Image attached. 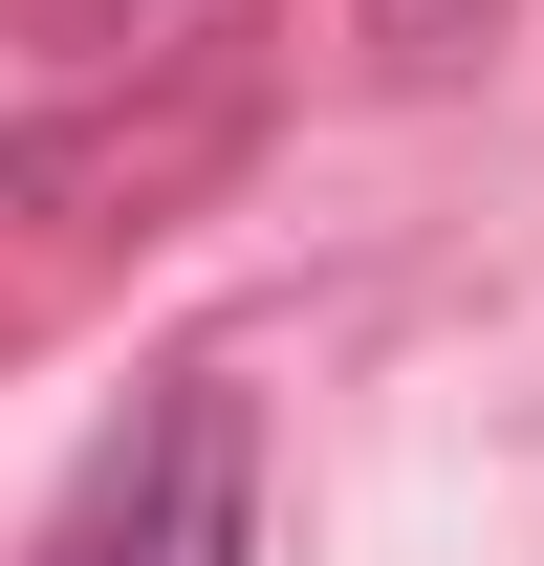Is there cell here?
Instances as JSON below:
<instances>
[{
	"label": "cell",
	"instance_id": "1",
	"mask_svg": "<svg viewBox=\"0 0 544 566\" xmlns=\"http://www.w3.org/2000/svg\"><path fill=\"white\" fill-rule=\"evenodd\" d=\"M22 566H262V392H240V370H175L66 480V523Z\"/></svg>",
	"mask_w": 544,
	"mask_h": 566
},
{
	"label": "cell",
	"instance_id": "2",
	"mask_svg": "<svg viewBox=\"0 0 544 566\" xmlns=\"http://www.w3.org/2000/svg\"><path fill=\"white\" fill-rule=\"evenodd\" d=\"M479 44H501V0H370V66H414V87H458Z\"/></svg>",
	"mask_w": 544,
	"mask_h": 566
}]
</instances>
